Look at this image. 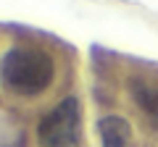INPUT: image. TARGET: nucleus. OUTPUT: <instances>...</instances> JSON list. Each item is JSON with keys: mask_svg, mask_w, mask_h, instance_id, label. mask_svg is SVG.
Wrapping results in <instances>:
<instances>
[{"mask_svg": "<svg viewBox=\"0 0 158 147\" xmlns=\"http://www.w3.org/2000/svg\"><path fill=\"white\" fill-rule=\"evenodd\" d=\"M56 63L45 50L11 47L0 58V84L13 95H40L53 84Z\"/></svg>", "mask_w": 158, "mask_h": 147, "instance_id": "1", "label": "nucleus"}, {"mask_svg": "<svg viewBox=\"0 0 158 147\" xmlns=\"http://www.w3.org/2000/svg\"><path fill=\"white\" fill-rule=\"evenodd\" d=\"M82 139V108L77 97L61 100L37 126L40 147H79Z\"/></svg>", "mask_w": 158, "mask_h": 147, "instance_id": "2", "label": "nucleus"}, {"mask_svg": "<svg viewBox=\"0 0 158 147\" xmlns=\"http://www.w3.org/2000/svg\"><path fill=\"white\" fill-rule=\"evenodd\" d=\"M98 134H100V147H127L132 126L121 116H103L98 121Z\"/></svg>", "mask_w": 158, "mask_h": 147, "instance_id": "3", "label": "nucleus"}, {"mask_svg": "<svg viewBox=\"0 0 158 147\" xmlns=\"http://www.w3.org/2000/svg\"><path fill=\"white\" fill-rule=\"evenodd\" d=\"M129 92L135 97V102L140 105V110L148 116V121L158 129V87L145 81V79H132Z\"/></svg>", "mask_w": 158, "mask_h": 147, "instance_id": "4", "label": "nucleus"}]
</instances>
